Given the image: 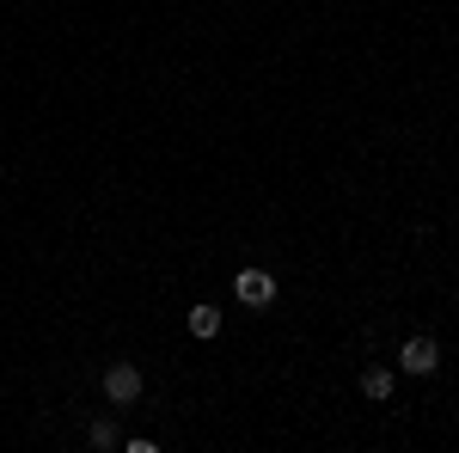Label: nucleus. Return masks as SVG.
<instances>
[{"label":"nucleus","instance_id":"obj_5","mask_svg":"<svg viewBox=\"0 0 459 453\" xmlns=\"http://www.w3.org/2000/svg\"><path fill=\"white\" fill-rule=\"evenodd\" d=\"M214 331H221V313L214 307H196L190 313V337H214Z\"/></svg>","mask_w":459,"mask_h":453},{"label":"nucleus","instance_id":"obj_3","mask_svg":"<svg viewBox=\"0 0 459 453\" xmlns=\"http://www.w3.org/2000/svg\"><path fill=\"white\" fill-rule=\"evenodd\" d=\"M398 368H404V374H435V368H441V349H435V337H411V344L398 349Z\"/></svg>","mask_w":459,"mask_h":453},{"label":"nucleus","instance_id":"obj_1","mask_svg":"<svg viewBox=\"0 0 459 453\" xmlns=\"http://www.w3.org/2000/svg\"><path fill=\"white\" fill-rule=\"evenodd\" d=\"M233 294H239L246 307H270V301H276V276H270V270H257V264H246V270L233 276Z\"/></svg>","mask_w":459,"mask_h":453},{"label":"nucleus","instance_id":"obj_2","mask_svg":"<svg viewBox=\"0 0 459 453\" xmlns=\"http://www.w3.org/2000/svg\"><path fill=\"white\" fill-rule=\"evenodd\" d=\"M105 398L110 405H135V398H142V368H135V362H117L105 374Z\"/></svg>","mask_w":459,"mask_h":453},{"label":"nucleus","instance_id":"obj_6","mask_svg":"<svg viewBox=\"0 0 459 453\" xmlns=\"http://www.w3.org/2000/svg\"><path fill=\"white\" fill-rule=\"evenodd\" d=\"M92 448H99V453L117 448V429H110V423H92Z\"/></svg>","mask_w":459,"mask_h":453},{"label":"nucleus","instance_id":"obj_4","mask_svg":"<svg viewBox=\"0 0 459 453\" xmlns=\"http://www.w3.org/2000/svg\"><path fill=\"white\" fill-rule=\"evenodd\" d=\"M361 392H368V398H392V374L386 368H368V374H361Z\"/></svg>","mask_w":459,"mask_h":453}]
</instances>
